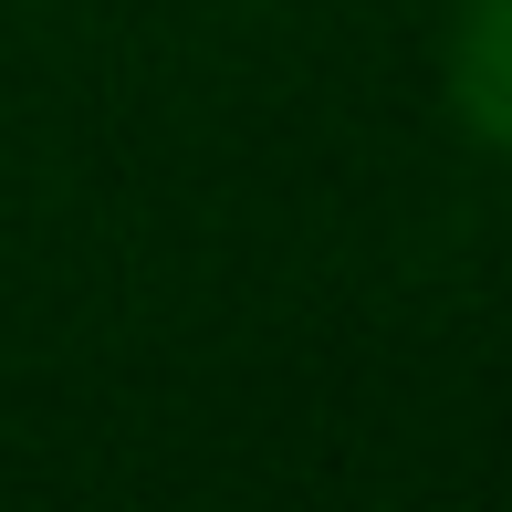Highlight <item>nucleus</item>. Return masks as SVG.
<instances>
[{
	"label": "nucleus",
	"mask_w": 512,
	"mask_h": 512,
	"mask_svg": "<svg viewBox=\"0 0 512 512\" xmlns=\"http://www.w3.org/2000/svg\"><path fill=\"white\" fill-rule=\"evenodd\" d=\"M450 105L512 157V0H471L450 32Z\"/></svg>",
	"instance_id": "1"
}]
</instances>
